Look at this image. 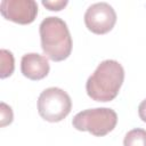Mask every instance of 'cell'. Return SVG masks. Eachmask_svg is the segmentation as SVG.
<instances>
[{
    "instance_id": "cell-8",
    "label": "cell",
    "mask_w": 146,
    "mask_h": 146,
    "mask_svg": "<svg viewBox=\"0 0 146 146\" xmlns=\"http://www.w3.org/2000/svg\"><path fill=\"white\" fill-rule=\"evenodd\" d=\"M0 60H1V68H0V78L5 79L13 74L15 70V59L11 51L7 49L0 50Z\"/></svg>"
},
{
    "instance_id": "cell-10",
    "label": "cell",
    "mask_w": 146,
    "mask_h": 146,
    "mask_svg": "<svg viewBox=\"0 0 146 146\" xmlns=\"http://www.w3.org/2000/svg\"><path fill=\"white\" fill-rule=\"evenodd\" d=\"M14 119V114H13V110L9 105H7L6 103L1 102L0 104V125L1 127H6L8 124H10L13 122Z\"/></svg>"
},
{
    "instance_id": "cell-12",
    "label": "cell",
    "mask_w": 146,
    "mask_h": 146,
    "mask_svg": "<svg viewBox=\"0 0 146 146\" xmlns=\"http://www.w3.org/2000/svg\"><path fill=\"white\" fill-rule=\"evenodd\" d=\"M138 114H139V117L141 119V121H144L146 123V99H144L139 106H138Z\"/></svg>"
},
{
    "instance_id": "cell-2",
    "label": "cell",
    "mask_w": 146,
    "mask_h": 146,
    "mask_svg": "<svg viewBox=\"0 0 146 146\" xmlns=\"http://www.w3.org/2000/svg\"><path fill=\"white\" fill-rule=\"evenodd\" d=\"M43 54L54 62L66 59L72 51V38L67 24L57 16L46 17L39 26Z\"/></svg>"
},
{
    "instance_id": "cell-11",
    "label": "cell",
    "mask_w": 146,
    "mask_h": 146,
    "mask_svg": "<svg viewBox=\"0 0 146 146\" xmlns=\"http://www.w3.org/2000/svg\"><path fill=\"white\" fill-rule=\"evenodd\" d=\"M68 3L67 0H42V5L48 8L49 10H56L59 11L62 10L64 7H66V5Z\"/></svg>"
},
{
    "instance_id": "cell-3",
    "label": "cell",
    "mask_w": 146,
    "mask_h": 146,
    "mask_svg": "<svg viewBox=\"0 0 146 146\" xmlns=\"http://www.w3.org/2000/svg\"><path fill=\"white\" fill-rule=\"evenodd\" d=\"M117 123V114L108 107L88 108L79 112L72 120L73 127L79 131H88L94 136L103 137L111 132Z\"/></svg>"
},
{
    "instance_id": "cell-5",
    "label": "cell",
    "mask_w": 146,
    "mask_h": 146,
    "mask_svg": "<svg viewBox=\"0 0 146 146\" xmlns=\"http://www.w3.org/2000/svg\"><path fill=\"white\" fill-rule=\"evenodd\" d=\"M116 23V13L107 2H96L88 7L84 13V24L95 34L110 32Z\"/></svg>"
},
{
    "instance_id": "cell-7",
    "label": "cell",
    "mask_w": 146,
    "mask_h": 146,
    "mask_svg": "<svg viewBox=\"0 0 146 146\" xmlns=\"http://www.w3.org/2000/svg\"><path fill=\"white\" fill-rule=\"evenodd\" d=\"M21 71L25 78L33 81H38L48 75L50 66L46 56H42L36 52H29L22 57Z\"/></svg>"
},
{
    "instance_id": "cell-9",
    "label": "cell",
    "mask_w": 146,
    "mask_h": 146,
    "mask_svg": "<svg viewBox=\"0 0 146 146\" xmlns=\"http://www.w3.org/2000/svg\"><path fill=\"white\" fill-rule=\"evenodd\" d=\"M123 146H146V130L136 128L128 131L123 139Z\"/></svg>"
},
{
    "instance_id": "cell-4",
    "label": "cell",
    "mask_w": 146,
    "mask_h": 146,
    "mask_svg": "<svg viewBox=\"0 0 146 146\" xmlns=\"http://www.w3.org/2000/svg\"><path fill=\"white\" fill-rule=\"evenodd\" d=\"M72 110V100L66 91L57 87L44 89L38 98V112L48 122H59Z\"/></svg>"
},
{
    "instance_id": "cell-1",
    "label": "cell",
    "mask_w": 146,
    "mask_h": 146,
    "mask_svg": "<svg viewBox=\"0 0 146 146\" xmlns=\"http://www.w3.org/2000/svg\"><path fill=\"white\" fill-rule=\"evenodd\" d=\"M124 81V68L114 59H105L98 64L95 72L86 82L88 96L96 102L113 100Z\"/></svg>"
},
{
    "instance_id": "cell-6",
    "label": "cell",
    "mask_w": 146,
    "mask_h": 146,
    "mask_svg": "<svg viewBox=\"0 0 146 146\" xmlns=\"http://www.w3.org/2000/svg\"><path fill=\"white\" fill-rule=\"evenodd\" d=\"M0 13L8 21L26 25L36 18L38 5L34 0H2Z\"/></svg>"
}]
</instances>
